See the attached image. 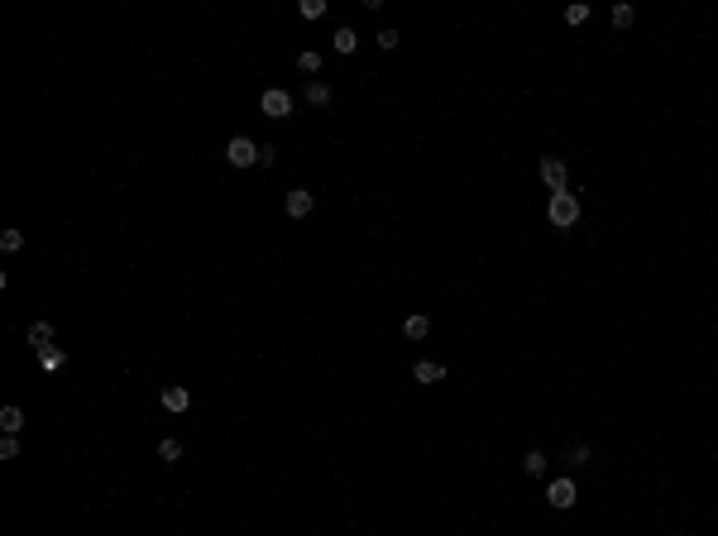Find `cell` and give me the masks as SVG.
<instances>
[{
    "instance_id": "obj_5",
    "label": "cell",
    "mask_w": 718,
    "mask_h": 536,
    "mask_svg": "<svg viewBox=\"0 0 718 536\" xmlns=\"http://www.w3.org/2000/svg\"><path fill=\"white\" fill-rule=\"evenodd\" d=\"M312 206H317V196H312L307 187H293L288 196H283V211L293 215V220H302V215H312Z\"/></svg>"
},
{
    "instance_id": "obj_8",
    "label": "cell",
    "mask_w": 718,
    "mask_h": 536,
    "mask_svg": "<svg viewBox=\"0 0 718 536\" xmlns=\"http://www.w3.org/2000/svg\"><path fill=\"white\" fill-rule=\"evenodd\" d=\"M402 335H407V340H426V335H431V316H422V311H412V316L402 321Z\"/></svg>"
},
{
    "instance_id": "obj_10",
    "label": "cell",
    "mask_w": 718,
    "mask_h": 536,
    "mask_svg": "<svg viewBox=\"0 0 718 536\" xmlns=\"http://www.w3.org/2000/svg\"><path fill=\"white\" fill-rule=\"evenodd\" d=\"M20 427H25V412H20L15 402L0 407V431H5V436H20Z\"/></svg>"
},
{
    "instance_id": "obj_7",
    "label": "cell",
    "mask_w": 718,
    "mask_h": 536,
    "mask_svg": "<svg viewBox=\"0 0 718 536\" xmlns=\"http://www.w3.org/2000/svg\"><path fill=\"white\" fill-rule=\"evenodd\" d=\"M163 407H168V412H187V407H192V393H187L182 383H168V388H163Z\"/></svg>"
},
{
    "instance_id": "obj_12",
    "label": "cell",
    "mask_w": 718,
    "mask_h": 536,
    "mask_svg": "<svg viewBox=\"0 0 718 536\" xmlns=\"http://www.w3.org/2000/svg\"><path fill=\"white\" fill-rule=\"evenodd\" d=\"M589 460H594V445H589V441H575V445L565 450V464H575V469H580V464H589Z\"/></svg>"
},
{
    "instance_id": "obj_17",
    "label": "cell",
    "mask_w": 718,
    "mask_h": 536,
    "mask_svg": "<svg viewBox=\"0 0 718 536\" xmlns=\"http://www.w3.org/2000/svg\"><path fill=\"white\" fill-rule=\"evenodd\" d=\"M297 67H302V72H321V53H312V48L297 53Z\"/></svg>"
},
{
    "instance_id": "obj_2",
    "label": "cell",
    "mask_w": 718,
    "mask_h": 536,
    "mask_svg": "<svg viewBox=\"0 0 718 536\" xmlns=\"http://www.w3.org/2000/svg\"><path fill=\"white\" fill-rule=\"evenodd\" d=\"M259 110H264L268 120H283V115H293V96L283 86H268L264 96H259Z\"/></svg>"
},
{
    "instance_id": "obj_1",
    "label": "cell",
    "mask_w": 718,
    "mask_h": 536,
    "mask_svg": "<svg viewBox=\"0 0 718 536\" xmlns=\"http://www.w3.org/2000/svg\"><path fill=\"white\" fill-rule=\"evenodd\" d=\"M546 215H551V225L570 230V225L580 220V201H575L570 192H556V196H551V206H546Z\"/></svg>"
},
{
    "instance_id": "obj_23",
    "label": "cell",
    "mask_w": 718,
    "mask_h": 536,
    "mask_svg": "<svg viewBox=\"0 0 718 536\" xmlns=\"http://www.w3.org/2000/svg\"><path fill=\"white\" fill-rule=\"evenodd\" d=\"M39 359H44V369H62V349H44V354H39Z\"/></svg>"
},
{
    "instance_id": "obj_16",
    "label": "cell",
    "mask_w": 718,
    "mask_h": 536,
    "mask_svg": "<svg viewBox=\"0 0 718 536\" xmlns=\"http://www.w3.org/2000/svg\"><path fill=\"white\" fill-rule=\"evenodd\" d=\"M632 20H637V10H632V5H613V25H618V29H627Z\"/></svg>"
},
{
    "instance_id": "obj_6",
    "label": "cell",
    "mask_w": 718,
    "mask_h": 536,
    "mask_svg": "<svg viewBox=\"0 0 718 536\" xmlns=\"http://www.w3.org/2000/svg\"><path fill=\"white\" fill-rule=\"evenodd\" d=\"M541 182L551 187V196H556V192H565V182H570L565 163H560V159H541Z\"/></svg>"
},
{
    "instance_id": "obj_24",
    "label": "cell",
    "mask_w": 718,
    "mask_h": 536,
    "mask_svg": "<svg viewBox=\"0 0 718 536\" xmlns=\"http://www.w3.org/2000/svg\"><path fill=\"white\" fill-rule=\"evenodd\" d=\"M398 43H402L398 29H383V34H378V48H398Z\"/></svg>"
},
{
    "instance_id": "obj_11",
    "label": "cell",
    "mask_w": 718,
    "mask_h": 536,
    "mask_svg": "<svg viewBox=\"0 0 718 536\" xmlns=\"http://www.w3.org/2000/svg\"><path fill=\"white\" fill-rule=\"evenodd\" d=\"M412 378H417V383H441V378H446V369H441V364H431V359H422V364H412Z\"/></svg>"
},
{
    "instance_id": "obj_20",
    "label": "cell",
    "mask_w": 718,
    "mask_h": 536,
    "mask_svg": "<svg viewBox=\"0 0 718 536\" xmlns=\"http://www.w3.org/2000/svg\"><path fill=\"white\" fill-rule=\"evenodd\" d=\"M20 244H25V235H20V230H5V235H0V249H5V254H15Z\"/></svg>"
},
{
    "instance_id": "obj_18",
    "label": "cell",
    "mask_w": 718,
    "mask_h": 536,
    "mask_svg": "<svg viewBox=\"0 0 718 536\" xmlns=\"http://www.w3.org/2000/svg\"><path fill=\"white\" fill-rule=\"evenodd\" d=\"M522 469H527V474H541V469H546V455H541V450H527Z\"/></svg>"
},
{
    "instance_id": "obj_25",
    "label": "cell",
    "mask_w": 718,
    "mask_h": 536,
    "mask_svg": "<svg viewBox=\"0 0 718 536\" xmlns=\"http://www.w3.org/2000/svg\"><path fill=\"white\" fill-rule=\"evenodd\" d=\"M259 163L273 168V163H278V149H273V144H259Z\"/></svg>"
},
{
    "instance_id": "obj_4",
    "label": "cell",
    "mask_w": 718,
    "mask_h": 536,
    "mask_svg": "<svg viewBox=\"0 0 718 536\" xmlns=\"http://www.w3.org/2000/svg\"><path fill=\"white\" fill-rule=\"evenodd\" d=\"M546 503H551V508H560V512L575 508V503H580V488H575V479H551V488H546Z\"/></svg>"
},
{
    "instance_id": "obj_3",
    "label": "cell",
    "mask_w": 718,
    "mask_h": 536,
    "mask_svg": "<svg viewBox=\"0 0 718 536\" xmlns=\"http://www.w3.org/2000/svg\"><path fill=\"white\" fill-rule=\"evenodd\" d=\"M225 159L235 163V168H254V163H259V144L244 139V134H235V139L225 144Z\"/></svg>"
},
{
    "instance_id": "obj_22",
    "label": "cell",
    "mask_w": 718,
    "mask_h": 536,
    "mask_svg": "<svg viewBox=\"0 0 718 536\" xmlns=\"http://www.w3.org/2000/svg\"><path fill=\"white\" fill-rule=\"evenodd\" d=\"M0 460H20V441H15V436L0 441Z\"/></svg>"
},
{
    "instance_id": "obj_19",
    "label": "cell",
    "mask_w": 718,
    "mask_h": 536,
    "mask_svg": "<svg viewBox=\"0 0 718 536\" xmlns=\"http://www.w3.org/2000/svg\"><path fill=\"white\" fill-rule=\"evenodd\" d=\"M326 15V0H302V20H321Z\"/></svg>"
},
{
    "instance_id": "obj_9",
    "label": "cell",
    "mask_w": 718,
    "mask_h": 536,
    "mask_svg": "<svg viewBox=\"0 0 718 536\" xmlns=\"http://www.w3.org/2000/svg\"><path fill=\"white\" fill-rule=\"evenodd\" d=\"M29 345L39 349V354H44V349H53V326H48V321H34V326H29Z\"/></svg>"
},
{
    "instance_id": "obj_14",
    "label": "cell",
    "mask_w": 718,
    "mask_h": 536,
    "mask_svg": "<svg viewBox=\"0 0 718 536\" xmlns=\"http://www.w3.org/2000/svg\"><path fill=\"white\" fill-rule=\"evenodd\" d=\"M159 460H163V464H178V460H182V441H173V436L159 441Z\"/></svg>"
},
{
    "instance_id": "obj_21",
    "label": "cell",
    "mask_w": 718,
    "mask_h": 536,
    "mask_svg": "<svg viewBox=\"0 0 718 536\" xmlns=\"http://www.w3.org/2000/svg\"><path fill=\"white\" fill-rule=\"evenodd\" d=\"M585 20H589V5H570L565 10V25H585Z\"/></svg>"
},
{
    "instance_id": "obj_15",
    "label": "cell",
    "mask_w": 718,
    "mask_h": 536,
    "mask_svg": "<svg viewBox=\"0 0 718 536\" xmlns=\"http://www.w3.org/2000/svg\"><path fill=\"white\" fill-rule=\"evenodd\" d=\"M359 48V34L354 29H335V53H354Z\"/></svg>"
},
{
    "instance_id": "obj_13",
    "label": "cell",
    "mask_w": 718,
    "mask_h": 536,
    "mask_svg": "<svg viewBox=\"0 0 718 536\" xmlns=\"http://www.w3.org/2000/svg\"><path fill=\"white\" fill-rule=\"evenodd\" d=\"M307 106H331V86H326V81H312V86H307Z\"/></svg>"
}]
</instances>
